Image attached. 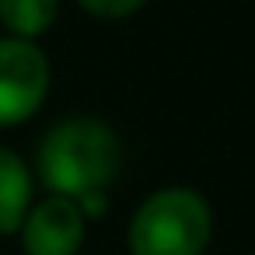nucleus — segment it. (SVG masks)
Here are the masks:
<instances>
[{
    "label": "nucleus",
    "mask_w": 255,
    "mask_h": 255,
    "mask_svg": "<svg viewBox=\"0 0 255 255\" xmlns=\"http://www.w3.org/2000/svg\"><path fill=\"white\" fill-rule=\"evenodd\" d=\"M77 4H81L88 14L102 18V21H116V18L136 14V11L147 4V0H77Z\"/></svg>",
    "instance_id": "nucleus-7"
},
{
    "label": "nucleus",
    "mask_w": 255,
    "mask_h": 255,
    "mask_svg": "<svg viewBox=\"0 0 255 255\" xmlns=\"http://www.w3.org/2000/svg\"><path fill=\"white\" fill-rule=\"evenodd\" d=\"M49 60L35 42L0 39V126H21L49 95Z\"/></svg>",
    "instance_id": "nucleus-3"
},
{
    "label": "nucleus",
    "mask_w": 255,
    "mask_h": 255,
    "mask_svg": "<svg viewBox=\"0 0 255 255\" xmlns=\"http://www.w3.org/2000/svg\"><path fill=\"white\" fill-rule=\"evenodd\" d=\"M213 234L210 203L189 185L157 189L129 220L133 255H203Z\"/></svg>",
    "instance_id": "nucleus-2"
},
{
    "label": "nucleus",
    "mask_w": 255,
    "mask_h": 255,
    "mask_svg": "<svg viewBox=\"0 0 255 255\" xmlns=\"http://www.w3.org/2000/svg\"><path fill=\"white\" fill-rule=\"evenodd\" d=\"M123 161L119 136L98 119L56 123L39 143V178L53 196L84 199L105 192Z\"/></svg>",
    "instance_id": "nucleus-1"
},
{
    "label": "nucleus",
    "mask_w": 255,
    "mask_h": 255,
    "mask_svg": "<svg viewBox=\"0 0 255 255\" xmlns=\"http://www.w3.org/2000/svg\"><path fill=\"white\" fill-rule=\"evenodd\" d=\"M32 210V171L11 150L0 147V234H14Z\"/></svg>",
    "instance_id": "nucleus-5"
},
{
    "label": "nucleus",
    "mask_w": 255,
    "mask_h": 255,
    "mask_svg": "<svg viewBox=\"0 0 255 255\" xmlns=\"http://www.w3.org/2000/svg\"><path fill=\"white\" fill-rule=\"evenodd\" d=\"M60 14V0H0V25L11 32V39L35 42L42 32L53 28Z\"/></svg>",
    "instance_id": "nucleus-6"
},
{
    "label": "nucleus",
    "mask_w": 255,
    "mask_h": 255,
    "mask_svg": "<svg viewBox=\"0 0 255 255\" xmlns=\"http://www.w3.org/2000/svg\"><path fill=\"white\" fill-rule=\"evenodd\" d=\"M84 213L77 199L67 196H46L32 203L21 224V248L25 255H77L84 241Z\"/></svg>",
    "instance_id": "nucleus-4"
}]
</instances>
